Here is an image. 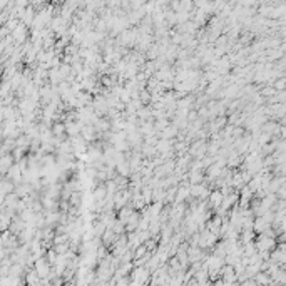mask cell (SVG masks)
I'll list each match as a JSON object with an SVG mask.
<instances>
[{"instance_id": "cell-1", "label": "cell", "mask_w": 286, "mask_h": 286, "mask_svg": "<svg viewBox=\"0 0 286 286\" xmlns=\"http://www.w3.org/2000/svg\"><path fill=\"white\" fill-rule=\"evenodd\" d=\"M54 134H55V136L65 134V126H64V124H55V126H54Z\"/></svg>"}, {"instance_id": "cell-2", "label": "cell", "mask_w": 286, "mask_h": 286, "mask_svg": "<svg viewBox=\"0 0 286 286\" xmlns=\"http://www.w3.org/2000/svg\"><path fill=\"white\" fill-rule=\"evenodd\" d=\"M39 266H40V271H42L40 275H47V273H49V268H47V265H44V261H40Z\"/></svg>"}]
</instances>
